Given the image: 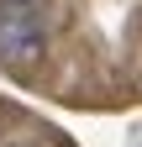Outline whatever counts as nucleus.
Wrapping results in <instances>:
<instances>
[{"mask_svg": "<svg viewBox=\"0 0 142 147\" xmlns=\"http://www.w3.org/2000/svg\"><path fill=\"white\" fill-rule=\"evenodd\" d=\"M47 47V5L42 0H0V63L26 68Z\"/></svg>", "mask_w": 142, "mask_h": 147, "instance_id": "nucleus-1", "label": "nucleus"}]
</instances>
